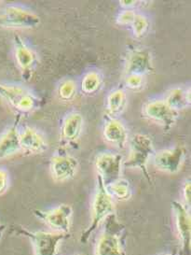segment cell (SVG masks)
Masks as SVG:
<instances>
[{
    "label": "cell",
    "mask_w": 191,
    "mask_h": 255,
    "mask_svg": "<svg viewBox=\"0 0 191 255\" xmlns=\"http://www.w3.org/2000/svg\"><path fill=\"white\" fill-rule=\"evenodd\" d=\"M125 227L112 213L104 220L103 230L96 248V255H126L124 251Z\"/></svg>",
    "instance_id": "obj_1"
},
{
    "label": "cell",
    "mask_w": 191,
    "mask_h": 255,
    "mask_svg": "<svg viewBox=\"0 0 191 255\" xmlns=\"http://www.w3.org/2000/svg\"><path fill=\"white\" fill-rule=\"evenodd\" d=\"M112 213H114L113 197L104 186L102 179L97 175V188L93 201L92 221L88 227L81 234V243H87L98 226Z\"/></svg>",
    "instance_id": "obj_2"
},
{
    "label": "cell",
    "mask_w": 191,
    "mask_h": 255,
    "mask_svg": "<svg viewBox=\"0 0 191 255\" xmlns=\"http://www.w3.org/2000/svg\"><path fill=\"white\" fill-rule=\"evenodd\" d=\"M10 233L27 238L33 244L36 255H56L60 242L68 237L63 233L33 232L19 225H12Z\"/></svg>",
    "instance_id": "obj_3"
},
{
    "label": "cell",
    "mask_w": 191,
    "mask_h": 255,
    "mask_svg": "<svg viewBox=\"0 0 191 255\" xmlns=\"http://www.w3.org/2000/svg\"><path fill=\"white\" fill-rule=\"evenodd\" d=\"M154 153V146L150 137L142 134L134 135L131 139V151L124 162V166L140 169L150 182L151 179L147 171V164Z\"/></svg>",
    "instance_id": "obj_4"
},
{
    "label": "cell",
    "mask_w": 191,
    "mask_h": 255,
    "mask_svg": "<svg viewBox=\"0 0 191 255\" xmlns=\"http://www.w3.org/2000/svg\"><path fill=\"white\" fill-rule=\"evenodd\" d=\"M0 97L20 113H28L41 107V100L22 87L0 83Z\"/></svg>",
    "instance_id": "obj_5"
},
{
    "label": "cell",
    "mask_w": 191,
    "mask_h": 255,
    "mask_svg": "<svg viewBox=\"0 0 191 255\" xmlns=\"http://www.w3.org/2000/svg\"><path fill=\"white\" fill-rule=\"evenodd\" d=\"M39 23L37 14L16 6H7L0 13L1 28H35Z\"/></svg>",
    "instance_id": "obj_6"
},
{
    "label": "cell",
    "mask_w": 191,
    "mask_h": 255,
    "mask_svg": "<svg viewBox=\"0 0 191 255\" xmlns=\"http://www.w3.org/2000/svg\"><path fill=\"white\" fill-rule=\"evenodd\" d=\"M35 215L53 230L68 235L73 214L72 207L67 204H62L55 209L50 210H35Z\"/></svg>",
    "instance_id": "obj_7"
},
{
    "label": "cell",
    "mask_w": 191,
    "mask_h": 255,
    "mask_svg": "<svg viewBox=\"0 0 191 255\" xmlns=\"http://www.w3.org/2000/svg\"><path fill=\"white\" fill-rule=\"evenodd\" d=\"M122 156L118 153L103 152L99 154L96 160L98 176L103 180L105 187L120 179Z\"/></svg>",
    "instance_id": "obj_8"
},
{
    "label": "cell",
    "mask_w": 191,
    "mask_h": 255,
    "mask_svg": "<svg viewBox=\"0 0 191 255\" xmlns=\"http://www.w3.org/2000/svg\"><path fill=\"white\" fill-rule=\"evenodd\" d=\"M172 207L175 213L177 234L180 240V255H191V214L182 203L173 201Z\"/></svg>",
    "instance_id": "obj_9"
},
{
    "label": "cell",
    "mask_w": 191,
    "mask_h": 255,
    "mask_svg": "<svg viewBox=\"0 0 191 255\" xmlns=\"http://www.w3.org/2000/svg\"><path fill=\"white\" fill-rule=\"evenodd\" d=\"M185 155L186 149L184 146H177L172 149L155 152L153 163L158 169L164 172L175 174L181 169Z\"/></svg>",
    "instance_id": "obj_10"
},
{
    "label": "cell",
    "mask_w": 191,
    "mask_h": 255,
    "mask_svg": "<svg viewBox=\"0 0 191 255\" xmlns=\"http://www.w3.org/2000/svg\"><path fill=\"white\" fill-rule=\"evenodd\" d=\"M145 115L148 119L160 124L164 129L169 130L178 117V113L171 109L164 100H154L145 106Z\"/></svg>",
    "instance_id": "obj_11"
},
{
    "label": "cell",
    "mask_w": 191,
    "mask_h": 255,
    "mask_svg": "<svg viewBox=\"0 0 191 255\" xmlns=\"http://www.w3.org/2000/svg\"><path fill=\"white\" fill-rule=\"evenodd\" d=\"M78 166V161L65 151L57 152L51 160V172L53 179L57 181H65L73 178Z\"/></svg>",
    "instance_id": "obj_12"
},
{
    "label": "cell",
    "mask_w": 191,
    "mask_h": 255,
    "mask_svg": "<svg viewBox=\"0 0 191 255\" xmlns=\"http://www.w3.org/2000/svg\"><path fill=\"white\" fill-rule=\"evenodd\" d=\"M14 53L16 62L22 71V78L28 80L36 66L37 56L18 34L14 35Z\"/></svg>",
    "instance_id": "obj_13"
},
{
    "label": "cell",
    "mask_w": 191,
    "mask_h": 255,
    "mask_svg": "<svg viewBox=\"0 0 191 255\" xmlns=\"http://www.w3.org/2000/svg\"><path fill=\"white\" fill-rule=\"evenodd\" d=\"M153 69L151 55L146 50H134L126 63L127 75L144 76Z\"/></svg>",
    "instance_id": "obj_14"
},
{
    "label": "cell",
    "mask_w": 191,
    "mask_h": 255,
    "mask_svg": "<svg viewBox=\"0 0 191 255\" xmlns=\"http://www.w3.org/2000/svg\"><path fill=\"white\" fill-rule=\"evenodd\" d=\"M19 121L20 115L15 121L14 125L0 136V160L9 157L21 150L20 131L18 129Z\"/></svg>",
    "instance_id": "obj_15"
},
{
    "label": "cell",
    "mask_w": 191,
    "mask_h": 255,
    "mask_svg": "<svg viewBox=\"0 0 191 255\" xmlns=\"http://www.w3.org/2000/svg\"><path fill=\"white\" fill-rule=\"evenodd\" d=\"M20 145L21 150L29 153H42L48 149V143L43 135L32 128H26L20 132Z\"/></svg>",
    "instance_id": "obj_16"
},
{
    "label": "cell",
    "mask_w": 191,
    "mask_h": 255,
    "mask_svg": "<svg viewBox=\"0 0 191 255\" xmlns=\"http://www.w3.org/2000/svg\"><path fill=\"white\" fill-rule=\"evenodd\" d=\"M103 136L106 141L118 146V148H124L128 141L126 128L120 122L114 118H110L105 122L103 127Z\"/></svg>",
    "instance_id": "obj_17"
},
{
    "label": "cell",
    "mask_w": 191,
    "mask_h": 255,
    "mask_svg": "<svg viewBox=\"0 0 191 255\" xmlns=\"http://www.w3.org/2000/svg\"><path fill=\"white\" fill-rule=\"evenodd\" d=\"M83 128V117L78 113H70L62 126L63 140L66 143L75 142L81 135Z\"/></svg>",
    "instance_id": "obj_18"
},
{
    "label": "cell",
    "mask_w": 191,
    "mask_h": 255,
    "mask_svg": "<svg viewBox=\"0 0 191 255\" xmlns=\"http://www.w3.org/2000/svg\"><path fill=\"white\" fill-rule=\"evenodd\" d=\"M164 101L171 109L178 113V111L183 110L191 104L190 92L185 91L183 88L172 89L168 93Z\"/></svg>",
    "instance_id": "obj_19"
},
{
    "label": "cell",
    "mask_w": 191,
    "mask_h": 255,
    "mask_svg": "<svg viewBox=\"0 0 191 255\" xmlns=\"http://www.w3.org/2000/svg\"><path fill=\"white\" fill-rule=\"evenodd\" d=\"M127 98L125 92L121 89L111 92L107 98V112L111 116H117L125 109Z\"/></svg>",
    "instance_id": "obj_20"
},
{
    "label": "cell",
    "mask_w": 191,
    "mask_h": 255,
    "mask_svg": "<svg viewBox=\"0 0 191 255\" xmlns=\"http://www.w3.org/2000/svg\"><path fill=\"white\" fill-rule=\"evenodd\" d=\"M106 189L112 197L118 199L119 201H125L131 196V186L129 181L121 178L117 181L111 183Z\"/></svg>",
    "instance_id": "obj_21"
},
{
    "label": "cell",
    "mask_w": 191,
    "mask_h": 255,
    "mask_svg": "<svg viewBox=\"0 0 191 255\" xmlns=\"http://www.w3.org/2000/svg\"><path fill=\"white\" fill-rule=\"evenodd\" d=\"M101 83L102 81L100 75L97 72L92 71L84 76L81 83V87L83 92L86 94H95L99 90Z\"/></svg>",
    "instance_id": "obj_22"
},
{
    "label": "cell",
    "mask_w": 191,
    "mask_h": 255,
    "mask_svg": "<svg viewBox=\"0 0 191 255\" xmlns=\"http://www.w3.org/2000/svg\"><path fill=\"white\" fill-rule=\"evenodd\" d=\"M132 32L134 34L135 37H142L147 29H148V26H149V23H148V20L144 15H141V14H135L134 18H133V21L132 23Z\"/></svg>",
    "instance_id": "obj_23"
},
{
    "label": "cell",
    "mask_w": 191,
    "mask_h": 255,
    "mask_svg": "<svg viewBox=\"0 0 191 255\" xmlns=\"http://www.w3.org/2000/svg\"><path fill=\"white\" fill-rule=\"evenodd\" d=\"M77 87L76 84L72 81H66L63 83H61L59 86L60 98L63 100H71L76 95Z\"/></svg>",
    "instance_id": "obj_24"
},
{
    "label": "cell",
    "mask_w": 191,
    "mask_h": 255,
    "mask_svg": "<svg viewBox=\"0 0 191 255\" xmlns=\"http://www.w3.org/2000/svg\"><path fill=\"white\" fill-rule=\"evenodd\" d=\"M125 83L128 88L132 90H138L143 86L144 79H143V76L127 75Z\"/></svg>",
    "instance_id": "obj_25"
},
{
    "label": "cell",
    "mask_w": 191,
    "mask_h": 255,
    "mask_svg": "<svg viewBox=\"0 0 191 255\" xmlns=\"http://www.w3.org/2000/svg\"><path fill=\"white\" fill-rule=\"evenodd\" d=\"M135 14L136 13L132 9H125V10L121 11L120 14L118 15V23L123 24V25L131 24Z\"/></svg>",
    "instance_id": "obj_26"
},
{
    "label": "cell",
    "mask_w": 191,
    "mask_h": 255,
    "mask_svg": "<svg viewBox=\"0 0 191 255\" xmlns=\"http://www.w3.org/2000/svg\"><path fill=\"white\" fill-rule=\"evenodd\" d=\"M8 185V175L7 173L0 168V195L7 190Z\"/></svg>",
    "instance_id": "obj_27"
},
{
    "label": "cell",
    "mask_w": 191,
    "mask_h": 255,
    "mask_svg": "<svg viewBox=\"0 0 191 255\" xmlns=\"http://www.w3.org/2000/svg\"><path fill=\"white\" fill-rule=\"evenodd\" d=\"M183 195H184L185 201L190 206L191 199V184L190 180H187V182L185 183L184 188H183Z\"/></svg>",
    "instance_id": "obj_28"
},
{
    "label": "cell",
    "mask_w": 191,
    "mask_h": 255,
    "mask_svg": "<svg viewBox=\"0 0 191 255\" xmlns=\"http://www.w3.org/2000/svg\"><path fill=\"white\" fill-rule=\"evenodd\" d=\"M136 4V1H132V0H123V1H120V6H122L123 8H125L126 9H130L132 8V6H134Z\"/></svg>",
    "instance_id": "obj_29"
},
{
    "label": "cell",
    "mask_w": 191,
    "mask_h": 255,
    "mask_svg": "<svg viewBox=\"0 0 191 255\" xmlns=\"http://www.w3.org/2000/svg\"><path fill=\"white\" fill-rule=\"evenodd\" d=\"M6 228H7V226H6V225H3V224H1V223H0V240L2 239L3 234H4V231L6 230Z\"/></svg>",
    "instance_id": "obj_30"
},
{
    "label": "cell",
    "mask_w": 191,
    "mask_h": 255,
    "mask_svg": "<svg viewBox=\"0 0 191 255\" xmlns=\"http://www.w3.org/2000/svg\"></svg>",
    "instance_id": "obj_31"
}]
</instances>
